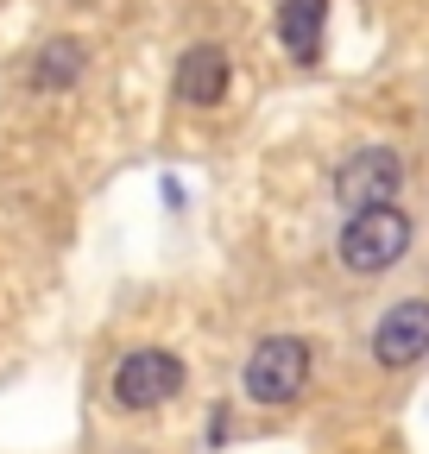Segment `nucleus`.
Returning a JSON list of instances; mask_svg holds the SVG:
<instances>
[{
  "instance_id": "0eeeda50",
  "label": "nucleus",
  "mask_w": 429,
  "mask_h": 454,
  "mask_svg": "<svg viewBox=\"0 0 429 454\" xmlns=\"http://www.w3.org/2000/svg\"><path fill=\"white\" fill-rule=\"evenodd\" d=\"M322 26H329V0H278V44L297 64L322 57Z\"/></svg>"
},
{
  "instance_id": "423d86ee",
  "label": "nucleus",
  "mask_w": 429,
  "mask_h": 454,
  "mask_svg": "<svg viewBox=\"0 0 429 454\" xmlns=\"http://www.w3.org/2000/svg\"><path fill=\"white\" fill-rule=\"evenodd\" d=\"M222 95H228V51H222V44H196V51H183V64H177V101L214 107Z\"/></svg>"
},
{
  "instance_id": "f03ea898",
  "label": "nucleus",
  "mask_w": 429,
  "mask_h": 454,
  "mask_svg": "<svg viewBox=\"0 0 429 454\" xmlns=\"http://www.w3.org/2000/svg\"><path fill=\"white\" fill-rule=\"evenodd\" d=\"M309 385V340L303 334H272L246 360V397L253 404H291Z\"/></svg>"
},
{
  "instance_id": "6e6552de",
  "label": "nucleus",
  "mask_w": 429,
  "mask_h": 454,
  "mask_svg": "<svg viewBox=\"0 0 429 454\" xmlns=\"http://www.w3.org/2000/svg\"><path fill=\"white\" fill-rule=\"evenodd\" d=\"M82 70H89V44H82V38H51V44L32 57V89H38V95H64V89H76Z\"/></svg>"
},
{
  "instance_id": "39448f33",
  "label": "nucleus",
  "mask_w": 429,
  "mask_h": 454,
  "mask_svg": "<svg viewBox=\"0 0 429 454\" xmlns=\"http://www.w3.org/2000/svg\"><path fill=\"white\" fill-rule=\"evenodd\" d=\"M429 354V303L423 297H404L379 316V328H372V360L379 366H417Z\"/></svg>"
},
{
  "instance_id": "f257e3e1",
  "label": "nucleus",
  "mask_w": 429,
  "mask_h": 454,
  "mask_svg": "<svg viewBox=\"0 0 429 454\" xmlns=\"http://www.w3.org/2000/svg\"><path fill=\"white\" fill-rule=\"evenodd\" d=\"M410 253V215L404 208H360L347 227H341V265L360 271V278H379L392 271L398 259Z\"/></svg>"
},
{
  "instance_id": "20e7f679",
  "label": "nucleus",
  "mask_w": 429,
  "mask_h": 454,
  "mask_svg": "<svg viewBox=\"0 0 429 454\" xmlns=\"http://www.w3.org/2000/svg\"><path fill=\"white\" fill-rule=\"evenodd\" d=\"M404 184V158L392 145H360L341 170H335V202H347L354 215L360 208H386Z\"/></svg>"
},
{
  "instance_id": "7ed1b4c3",
  "label": "nucleus",
  "mask_w": 429,
  "mask_h": 454,
  "mask_svg": "<svg viewBox=\"0 0 429 454\" xmlns=\"http://www.w3.org/2000/svg\"><path fill=\"white\" fill-rule=\"evenodd\" d=\"M177 391H183V360L165 354V348H133L114 366V404L121 411H152V404H165Z\"/></svg>"
}]
</instances>
